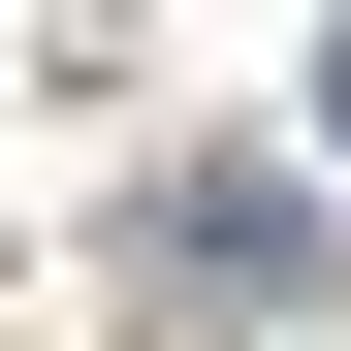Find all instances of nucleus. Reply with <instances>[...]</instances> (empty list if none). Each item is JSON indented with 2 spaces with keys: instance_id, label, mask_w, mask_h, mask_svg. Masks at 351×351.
Here are the masks:
<instances>
[{
  "instance_id": "nucleus-1",
  "label": "nucleus",
  "mask_w": 351,
  "mask_h": 351,
  "mask_svg": "<svg viewBox=\"0 0 351 351\" xmlns=\"http://www.w3.org/2000/svg\"><path fill=\"white\" fill-rule=\"evenodd\" d=\"M319 160H351V32H319Z\"/></svg>"
}]
</instances>
